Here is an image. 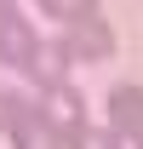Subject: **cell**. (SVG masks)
Here are the masks:
<instances>
[{"label":"cell","mask_w":143,"mask_h":149,"mask_svg":"<svg viewBox=\"0 0 143 149\" xmlns=\"http://www.w3.org/2000/svg\"><path fill=\"white\" fill-rule=\"evenodd\" d=\"M63 52H69V63H103V57L115 52V35H109L103 17H80V23H69Z\"/></svg>","instance_id":"obj_1"},{"label":"cell","mask_w":143,"mask_h":149,"mask_svg":"<svg viewBox=\"0 0 143 149\" xmlns=\"http://www.w3.org/2000/svg\"><path fill=\"white\" fill-rule=\"evenodd\" d=\"M109 126H115V138H132V149H143V86L109 92Z\"/></svg>","instance_id":"obj_2"},{"label":"cell","mask_w":143,"mask_h":149,"mask_svg":"<svg viewBox=\"0 0 143 149\" xmlns=\"http://www.w3.org/2000/svg\"><path fill=\"white\" fill-rule=\"evenodd\" d=\"M0 57L17 63V69H29V57H35V35H29V23L12 12V0H0Z\"/></svg>","instance_id":"obj_3"},{"label":"cell","mask_w":143,"mask_h":149,"mask_svg":"<svg viewBox=\"0 0 143 149\" xmlns=\"http://www.w3.org/2000/svg\"><path fill=\"white\" fill-rule=\"evenodd\" d=\"M40 120L52 132H80L86 120H80V97L69 92V86H46V103H40Z\"/></svg>","instance_id":"obj_4"},{"label":"cell","mask_w":143,"mask_h":149,"mask_svg":"<svg viewBox=\"0 0 143 149\" xmlns=\"http://www.w3.org/2000/svg\"><path fill=\"white\" fill-rule=\"evenodd\" d=\"M12 149H57V132L46 126L35 109H23L17 126H12Z\"/></svg>","instance_id":"obj_5"},{"label":"cell","mask_w":143,"mask_h":149,"mask_svg":"<svg viewBox=\"0 0 143 149\" xmlns=\"http://www.w3.org/2000/svg\"><path fill=\"white\" fill-rule=\"evenodd\" d=\"M63 69H69V52H63V46H40V40H35L29 74H35L40 86H63Z\"/></svg>","instance_id":"obj_6"},{"label":"cell","mask_w":143,"mask_h":149,"mask_svg":"<svg viewBox=\"0 0 143 149\" xmlns=\"http://www.w3.org/2000/svg\"><path fill=\"white\" fill-rule=\"evenodd\" d=\"M40 6H46L52 17H69V23H80V17H92V6H97V0H40Z\"/></svg>","instance_id":"obj_7"},{"label":"cell","mask_w":143,"mask_h":149,"mask_svg":"<svg viewBox=\"0 0 143 149\" xmlns=\"http://www.w3.org/2000/svg\"><path fill=\"white\" fill-rule=\"evenodd\" d=\"M69 149H115V132H92V126H80V132H69Z\"/></svg>","instance_id":"obj_8"},{"label":"cell","mask_w":143,"mask_h":149,"mask_svg":"<svg viewBox=\"0 0 143 149\" xmlns=\"http://www.w3.org/2000/svg\"><path fill=\"white\" fill-rule=\"evenodd\" d=\"M23 109H29L23 97H12V92L0 97V132H12V126H17V115H23Z\"/></svg>","instance_id":"obj_9"}]
</instances>
